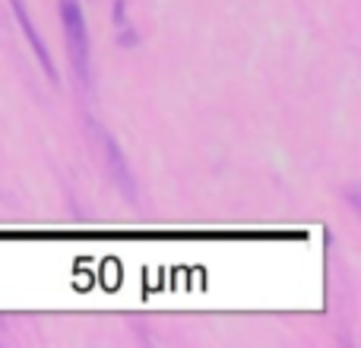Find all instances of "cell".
I'll list each match as a JSON object with an SVG mask.
<instances>
[{"label": "cell", "mask_w": 361, "mask_h": 348, "mask_svg": "<svg viewBox=\"0 0 361 348\" xmlns=\"http://www.w3.org/2000/svg\"><path fill=\"white\" fill-rule=\"evenodd\" d=\"M61 19H63V38H67L70 63H73L76 76L82 82H89V32L80 10V0H61Z\"/></svg>", "instance_id": "obj_1"}, {"label": "cell", "mask_w": 361, "mask_h": 348, "mask_svg": "<svg viewBox=\"0 0 361 348\" xmlns=\"http://www.w3.org/2000/svg\"><path fill=\"white\" fill-rule=\"evenodd\" d=\"M92 133L99 137V146H102V156H105V165H108V174H111V180L124 190L127 199H133V193H137V187H133V178H130V165H127L124 152H121V146L114 143L111 133H105L99 124H92Z\"/></svg>", "instance_id": "obj_2"}, {"label": "cell", "mask_w": 361, "mask_h": 348, "mask_svg": "<svg viewBox=\"0 0 361 348\" xmlns=\"http://www.w3.org/2000/svg\"><path fill=\"white\" fill-rule=\"evenodd\" d=\"M10 4H13V13H16L19 25H23L25 38H29L32 51H35V54H38V61H42L44 73H48L51 80H57V73H54V63H51V54H48V48H44L42 35H38V32H35V25H32V19H29V10H25V4H23V0H10Z\"/></svg>", "instance_id": "obj_3"}]
</instances>
